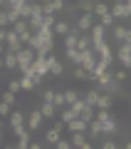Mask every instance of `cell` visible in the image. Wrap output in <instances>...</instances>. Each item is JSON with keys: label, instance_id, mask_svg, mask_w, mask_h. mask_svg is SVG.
<instances>
[{"label": "cell", "instance_id": "obj_21", "mask_svg": "<svg viewBox=\"0 0 131 149\" xmlns=\"http://www.w3.org/2000/svg\"><path fill=\"white\" fill-rule=\"evenodd\" d=\"M77 50H82V52H87V50H92V35H87V32H82V37H79V42H77Z\"/></svg>", "mask_w": 131, "mask_h": 149}, {"label": "cell", "instance_id": "obj_13", "mask_svg": "<svg viewBox=\"0 0 131 149\" xmlns=\"http://www.w3.org/2000/svg\"><path fill=\"white\" fill-rule=\"evenodd\" d=\"M72 22L69 20H57V25H54V35H62V37H67L69 32H72Z\"/></svg>", "mask_w": 131, "mask_h": 149}, {"label": "cell", "instance_id": "obj_8", "mask_svg": "<svg viewBox=\"0 0 131 149\" xmlns=\"http://www.w3.org/2000/svg\"><path fill=\"white\" fill-rule=\"evenodd\" d=\"M97 55H99L101 60H106V62H111L114 65V52H111V47H109V42H101V45H97Z\"/></svg>", "mask_w": 131, "mask_h": 149}, {"label": "cell", "instance_id": "obj_4", "mask_svg": "<svg viewBox=\"0 0 131 149\" xmlns=\"http://www.w3.org/2000/svg\"><path fill=\"white\" fill-rule=\"evenodd\" d=\"M97 22H94V15H89V13H82V15L77 17V27L82 32H87V35H89L92 32V27H94Z\"/></svg>", "mask_w": 131, "mask_h": 149}, {"label": "cell", "instance_id": "obj_1", "mask_svg": "<svg viewBox=\"0 0 131 149\" xmlns=\"http://www.w3.org/2000/svg\"><path fill=\"white\" fill-rule=\"evenodd\" d=\"M35 60H37V50H32V47H22L20 52H17V65H20V74H25L27 70L35 65Z\"/></svg>", "mask_w": 131, "mask_h": 149}, {"label": "cell", "instance_id": "obj_46", "mask_svg": "<svg viewBox=\"0 0 131 149\" xmlns=\"http://www.w3.org/2000/svg\"><path fill=\"white\" fill-rule=\"evenodd\" d=\"M5 149H17V147H15V144H8V147H5Z\"/></svg>", "mask_w": 131, "mask_h": 149}, {"label": "cell", "instance_id": "obj_6", "mask_svg": "<svg viewBox=\"0 0 131 149\" xmlns=\"http://www.w3.org/2000/svg\"><path fill=\"white\" fill-rule=\"evenodd\" d=\"M64 55H67V60L77 67V65H82V60H84V52L82 50H77V47H64Z\"/></svg>", "mask_w": 131, "mask_h": 149}, {"label": "cell", "instance_id": "obj_42", "mask_svg": "<svg viewBox=\"0 0 131 149\" xmlns=\"http://www.w3.org/2000/svg\"><path fill=\"white\" fill-rule=\"evenodd\" d=\"M126 42L131 45V27H129V30H126Z\"/></svg>", "mask_w": 131, "mask_h": 149}, {"label": "cell", "instance_id": "obj_10", "mask_svg": "<svg viewBox=\"0 0 131 149\" xmlns=\"http://www.w3.org/2000/svg\"><path fill=\"white\" fill-rule=\"evenodd\" d=\"M111 82H114V72H109V70H106L104 74H99V77H97V90L106 92V87H109Z\"/></svg>", "mask_w": 131, "mask_h": 149}, {"label": "cell", "instance_id": "obj_45", "mask_svg": "<svg viewBox=\"0 0 131 149\" xmlns=\"http://www.w3.org/2000/svg\"><path fill=\"white\" fill-rule=\"evenodd\" d=\"M79 149H94V147H92V144L87 142V144H84V147H79Z\"/></svg>", "mask_w": 131, "mask_h": 149}, {"label": "cell", "instance_id": "obj_5", "mask_svg": "<svg viewBox=\"0 0 131 149\" xmlns=\"http://www.w3.org/2000/svg\"><path fill=\"white\" fill-rule=\"evenodd\" d=\"M111 15L116 20H126V17H131V10L126 8V3H111Z\"/></svg>", "mask_w": 131, "mask_h": 149}, {"label": "cell", "instance_id": "obj_20", "mask_svg": "<svg viewBox=\"0 0 131 149\" xmlns=\"http://www.w3.org/2000/svg\"><path fill=\"white\" fill-rule=\"evenodd\" d=\"M101 134H104V127H101V122L99 119H92L89 122V137H101Z\"/></svg>", "mask_w": 131, "mask_h": 149}, {"label": "cell", "instance_id": "obj_26", "mask_svg": "<svg viewBox=\"0 0 131 149\" xmlns=\"http://www.w3.org/2000/svg\"><path fill=\"white\" fill-rule=\"evenodd\" d=\"M72 144H74V149L84 147V144H87V137H84V132H74V134H72Z\"/></svg>", "mask_w": 131, "mask_h": 149}, {"label": "cell", "instance_id": "obj_43", "mask_svg": "<svg viewBox=\"0 0 131 149\" xmlns=\"http://www.w3.org/2000/svg\"><path fill=\"white\" fill-rule=\"evenodd\" d=\"M30 149H42V144H37V142H32V144H30Z\"/></svg>", "mask_w": 131, "mask_h": 149}, {"label": "cell", "instance_id": "obj_30", "mask_svg": "<svg viewBox=\"0 0 131 149\" xmlns=\"http://www.w3.org/2000/svg\"><path fill=\"white\" fill-rule=\"evenodd\" d=\"M72 107H74V112H77L79 117H82V112H84V109H87V107H89V104H87V100H84V97H79V100H77V102H74V104H72Z\"/></svg>", "mask_w": 131, "mask_h": 149}, {"label": "cell", "instance_id": "obj_37", "mask_svg": "<svg viewBox=\"0 0 131 149\" xmlns=\"http://www.w3.org/2000/svg\"><path fill=\"white\" fill-rule=\"evenodd\" d=\"M12 104H8V102H3V104H0V117H10L12 114V109H10Z\"/></svg>", "mask_w": 131, "mask_h": 149}, {"label": "cell", "instance_id": "obj_49", "mask_svg": "<svg viewBox=\"0 0 131 149\" xmlns=\"http://www.w3.org/2000/svg\"><path fill=\"white\" fill-rule=\"evenodd\" d=\"M64 3H69V0H64Z\"/></svg>", "mask_w": 131, "mask_h": 149}, {"label": "cell", "instance_id": "obj_17", "mask_svg": "<svg viewBox=\"0 0 131 149\" xmlns=\"http://www.w3.org/2000/svg\"><path fill=\"white\" fill-rule=\"evenodd\" d=\"M77 8H79V13H89V15H94L97 3H94V0H77Z\"/></svg>", "mask_w": 131, "mask_h": 149}, {"label": "cell", "instance_id": "obj_38", "mask_svg": "<svg viewBox=\"0 0 131 149\" xmlns=\"http://www.w3.org/2000/svg\"><path fill=\"white\" fill-rule=\"evenodd\" d=\"M126 77H129V74H126V70H124V67L114 72V80H116V82H126Z\"/></svg>", "mask_w": 131, "mask_h": 149}, {"label": "cell", "instance_id": "obj_11", "mask_svg": "<svg viewBox=\"0 0 131 149\" xmlns=\"http://www.w3.org/2000/svg\"><path fill=\"white\" fill-rule=\"evenodd\" d=\"M22 124H27V114L22 109H12L10 114V127H22Z\"/></svg>", "mask_w": 131, "mask_h": 149}, {"label": "cell", "instance_id": "obj_33", "mask_svg": "<svg viewBox=\"0 0 131 149\" xmlns=\"http://www.w3.org/2000/svg\"><path fill=\"white\" fill-rule=\"evenodd\" d=\"M109 117H114V114H111V109H97V117H94V119H99V122H106Z\"/></svg>", "mask_w": 131, "mask_h": 149}, {"label": "cell", "instance_id": "obj_27", "mask_svg": "<svg viewBox=\"0 0 131 149\" xmlns=\"http://www.w3.org/2000/svg\"><path fill=\"white\" fill-rule=\"evenodd\" d=\"M72 77H74V80H89V72H87V70H84L82 67V65H77V67H74V72H72Z\"/></svg>", "mask_w": 131, "mask_h": 149}, {"label": "cell", "instance_id": "obj_48", "mask_svg": "<svg viewBox=\"0 0 131 149\" xmlns=\"http://www.w3.org/2000/svg\"><path fill=\"white\" fill-rule=\"evenodd\" d=\"M94 3H104V0H94Z\"/></svg>", "mask_w": 131, "mask_h": 149}, {"label": "cell", "instance_id": "obj_9", "mask_svg": "<svg viewBox=\"0 0 131 149\" xmlns=\"http://www.w3.org/2000/svg\"><path fill=\"white\" fill-rule=\"evenodd\" d=\"M3 67L5 70H20V65H17V55L15 52H3Z\"/></svg>", "mask_w": 131, "mask_h": 149}, {"label": "cell", "instance_id": "obj_23", "mask_svg": "<svg viewBox=\"0 0 131 149\" xmlns=\"http://www.w3.org/2000/svg\"><path fill=\"white\" fill-rule=\"evenodd\" d=\"M59 134H62V132H57L54 127H52V129H47V134H45V142H47V144H54V147H57V142L62 139Z\"/></svg>", "mask_w": 131, "mask_h": 149}, {"label": "cell", "instance_id": "obj_14", "mask_svg": "<svg viewBox=\"0 0 131 149\" xmlns=\"http://www.w3.org/2000/svg\"><path fill=\"white\" fill-rule=\"evenodd\" d=\"M40 112L45 114V119H54V117L59 114V112H57V107H54L52 102H42V104H40Z\"/></svg>", "mask_w": 131, "mask_h": 149}, {"label": "cell", "instance_id": "obj_15", "mask_svg": "<svg viewBox=\"0 0 131 149\" xmlns=\"http://www.w3.org/2000/svg\"><path fill=\"white\" fill-rule=\"evenodd\" d=\"M59 117H62V122H64V124H69V122H74L79 114L74 112V107H64V109H59Z\"/></svg>", "mask_w": 131, "mask_h": 149}, {"label": "cell", "instance_id": "obj_16", "mask_svg": "<svg viewBox=\"0 0 131 149\" xmlns=\"http://www.w3.org/2000/svg\"><path fill=\"white\" fill-rule=\"evenodd\" d=\"M126 30H129V27H124V25H114V30H111V37H114L116 42H126Z\"/></svg>", "mask_w": 131, "mask_h": 149}, {"label": "cell", "instance_id": "obj_40", "mask_svg": "<svg viewBox=\"0 0 131 149\" xmlns=\"http://www.w3.org/2000/svg\"><path fill=\"white\" fill-rule=\"evenodd\" d=\"M101 149H121V147H119V144L114 142V139H106V142L101 144Z\"/></svg>", "mask_w": 131, "mask_h": 149}, {"label": "cell", "instance_id": "obj_24", "mask_svg": "<svg viewBox=\"0 0 131 149\" xmlns=\"http://www.w3.org/2000/svg\"><path fill=\"white\" fill-rule=\"evenodd\" d=\"M20 82H22V90H25V92H32V90L37 87V82L32 80L30 74H22V77H20Z\"/></svg>", "mask_w": 131, "mask_h": 149}, {"label": "cell", "instance_id": "obj_3", "mask_svg": "<svg viewBox=\"0 0 131 149\" xmlns=\"http://www.w3.org/2000/svg\"><path fill=\"white\" fill-rule=\"evenodd\" d=\"M42 122H45V114L40 112V107L32 112H27V127H30V132H37V129L42 127Z\"/></svg>", "mask_w": 131, "mask_h": 149}, {"label": "cell", "instance_id": "obj_2", "mask_svg": "<svg viewBox=\"0 0 131 149\" xmlns=\"http://www.w3.org/2000/svg\"><path fill=\"white\" fill-rule=\"evenodd\" d=\"M116 60L121 62L124 70H131V45L129 42H121L119 50H116Z\"/></svg>", "mask_w": 131, "mask_h": 149}, {"label": "cell", "instance_id": "obj_29", "mask_svg": "<svg viewBox=\"0 0 131 149\" xmlns=\"http://www.w3.org/2000/svg\"><path fill=\"white\" fill-rule=\"evenodd\" d=\"M57 109H64V107H69L67 104V97H64V92H57V97H54V102H52Z\"/></svg>", "mask_w": 131, "mask_h": 149}, {"label": "cell", "instance_id": "obj_7", "mask_svg": "<svg viewBox=\"0 0 131 149\" xmlns=\"http://www.w3.org/2000/svg\"><path fill=\"white\" fill-rule=\"evenodd\" d=\"M87 129H89V122L82 119V117H77L74 122L67 124V132H69V134H74V132H87Z\"/></svg>", "mask_w": 131, "mask_h": 149}, {"label": "cell", "instance_id": "obj_28", "mask_svg": "<svg viewBox=\"0 0 131 149\" xmlns=\"http://www.w3.org/2000/svg\"><path fill=\"white\" fill-rule=\"evenodd\" d=\"M109 13H111V5H106V3H97V8H94V15L104 17V15H109Z\"/></svg>", "mask_w": 131, "mask_h": 149}, {"label": "cell", "instance_id": "obj_50", "mask_svg": "<svg viewBox=\"0 0 131 149\" xmlns=\"http://www.w3.org/2000/svg\"><path fill=\"white\" fill-rule=\"evenodd\" d=\"M129 132H131V127H129Z\"/></svg>", "mask_w": 131, "mask_h": 149}, {"label": "cell", "instance_id": "obj_44", "mask_svg": "<svg viewBox=\"0 0 131 149\" xmlns=\"http://www.w3.org/2000/svg\"><path fill=\"white\" fill-rule=\"evenodd\" d=\"M0 3H3V10H8V3H10V0H0Z\"/></svg>", "mask_w": 131, "mask_h": 149}, {"label": "cell", "instance_id": "obj_36", "mask_svg": "<svg viewBox=\"0 0 131 149\" xmlns=\"http://www.w3.org/2000/svg\"><path fill=\"white\" fill-rule=\"evenodd\" d=\"M114 20H116V17L111 15V13H109V15H104V17H99V22H101L104 27H114Z\"/></svg>", "mask_w": 131, "mask_h": 149}, {"label": "cell", "instance_id": "obj_22", "mask_svg": "<svg viewBox=\"0 0 131 149\" xmlns=\"http://www.w3.org/2000/svg\"><path fill=\"white\" fill-rule=\"evenodd\" d=\"M111 104H114V97H111V95H104V92H101L97 109H111Z\"/></svg>", "mask_w": 131, "mask_h": 149}, {"label": "cell", "instance_id": "obj_34", "mask_svg": "<svg viewBox=\"0 0 131 149\" xmlns=\"http://www.w3.org/2000/svg\"><path fill=\"white\" fill-rule=\"evenodd\" d=\"M119 92H121V82H111V85L109 87H106V95H111V97H114V95H119Z\"/></svg>", "mask_w": 131, "mask_h": 149}, {"label": "cell", "instance_id": "obj_12", "mask_svg": "<svg viewBox=\"0 0 131 149\" xmlns=\"http://www.w3.org/2000/svg\"><path fill=\"white\" fill-rule=\"evenodd\" d=\"M50 60H52V67H50V74H52V77H62V74H64V65L57 60V55H54V52H50Z\"/></svg>", "mask_w": 131, "mask_h": 149}, {"label": "cell", "instance_id": "obj_25", "mask_svg": "<svg viewBox=\"0 0 131 149\" xmlns=\"http://www.w3.org/2000/svg\"><path fill=\"white\" fill-rule=\"evenodd\" d=\"M30 144H32V139H30V132H27V134H22V137H17L15 147L17 149H30Z\"/></svg>", "mask_w": 131, "mask_h": 149}, {"label": "cell", "instance_id": "obj_18", "mask_svg": "<svg viewBox=\"0 0 131 149\" xmlns=\"http://www.w3.org/2000/svg\"><path fill=\"white\" fill-rule=\"evenodd\" d=\"M99 97H101V90H97V87H94V90H89L87 95H84V100H87V104L97 107V104H99Z\"/></svg>", "mask_w": 131, "mask_h": 149}, {"label": "cell", "instance_id": "obj_41", "mask_svg": "<svg viewBox=\"0 0 131 149\" xmlns=\"http://www.w3.org/2000/svg\"><path fill=\"white\" fill-rule=\"evenodd\" d=\"M64 127H67V124H64V122H62V119H59V122H54V129H57V132H62V129H64Z\"/></svg>", "mask_w": 131, "mask_h": 149}, {"label": "cell", "instance_id": "obj_35", "mask_svg": "<svg viewBox=\"0 0 131 149\" xmlns=\"http://www.w3.org/2000/svg\"><path fill=\"white\" fill-rule=\"evenodd\" d=\"M8 90L17 95V92H22V82L20 80H10V82H8Z\"/></svg>", "mask_w": 131, "mask_h": 149}, {"label": "cell", "instance_id": "obj_31", "mask_svg": "<svg viewBox=\"0 0 131 149\" xmlns=\"http://www.w3.org/2000/svg\"><path fill=\"white\" fill-rule=\"evenodd\" d=\"M64 97H67V104L72 107L74 102L79 100V92H77V90H64Z\"/></svg>", "mask_w": 131, "mask_h": 149}, {"label": "cell", "instance_id": "obj_32", "mask_svg": "<svg viewBox=\"0 0 131 149\" xmlns=\"http://www.w3.org/2000/svg\"><path fill=\"white\" fill-rule=\"evenodd\" d=\"M54 97H57V90H52V87L42 92V102H54Z\"/></svg>", "mask_w": 131, "mask_h": 149}, {"label": "cell", "instance_id": "obj_47", "mask_svg": "<svg viewBox=\"0 0 131 149\" xmlns=\"http://www.w3.org/2000/svg\"><path fill=\"white\" fill-rule=\"evenodd\" d=\"M111 3H126V0H111Z\"/></svg>", "mask_w": 131, "mask_h": 149}, {"label": "cell", "instance_id": "obj_19", "mask_svg": "<svg viewBox=\"0 0 131 149\" xmlns=\"http://www.w3.org/2000/svg\"><path fill=\"white\" fill-rule=\"evenodd\" d=\"M101 127H104V134H116L119 132V122H116L114 117H109L106 122H101Z\"/></svg>", "mask_w": 131, "mask_h": 149}, {"label": "cell", "instance_id": "obj_39", "mask_svg": "<svg viewBox=\"0 0 131 149\" xmlns=\"http://www.w3.org/2000/svg\"><path fill=\"white\" fill-rule=\"evenodd\" d=\"M3 102H8V104H15V92L5 90V95H3Z\"/></svg>", "mask_w": 131, "mask_h": 149}]
</instances>
